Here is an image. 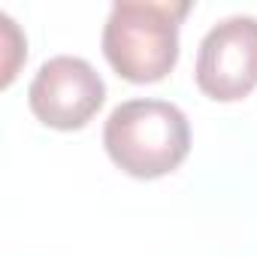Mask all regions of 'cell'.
<instances>
[{
  "label": "cell",
  "mask_w": 257,
  "mask_h": 257,
  "mask_svg": "<svg viewBox=\"0 0 257 257\" xmlns=\"http://www.w3.org/2000/svg\"><path fill=\"white\" fill-rule=\"evenodd\" d=\"M103 100L106 85L100 73L73 55L49 58L28 88L31 112L52 131H82L100 112Z\"/></svg>",
  "instance_id": "cell-3"
},
{
  "label": "cell",
  "mask_w": 257,
  "mask_h": 257,
  "mask_svg": "<svg viewBox=\"0 0 257 257\" xmlns=\"http://www.w3.org/2000/svg\"><path fill=\"white\" fill-rule=\"evenodd\" d=\"M191 13L179 4H143L121 0L103 25V55L109 67L134 85H152L173 73L179 61V25Z\"/></svg>",
  "instance_id": "cell-2"
},
{
  "label": "cell",
  "mask_w": 257,
  "mask_h": 257,
  "mask_svg": "<svg viewBox=\"0 0 257 257\" xmlns=\"http://www.w3.org/2000/svg\"><path fill=\"white\" fill-rule=\"evenodd\" d=\"M194 79L218 103L248 97L257 88V19L230 16L218 22L197 49Z\"/></svg>",
  "instance_id": "cell-4"
},
{
  "label": "cell",
  "mask_w": 257,
  "mask_h": 257,
  "mask_svg": "<svg viewBox=\"0 0 257 257\" xmlns=\"http://www.w3.org/2000/svg\"><path fill=\"white\" fill-rule=\"evenodd\" d=\"M109 161L134 179H161L182 167L191 152L188 115L167 100L118 103L103 124Z\"/></svg>",
  "instance_id": "cell-1"
},
{
  "label": "cell",
  "mask_w": 257,
  "mask_h": 257,
  "mask_svg": "<svg viewBox=\"0 0 257 257\" xmlns=\"http://www.w3.org/2000/svg\"><path fill=\"white\" fill-rule=\"evenodd\" d=\"M0 25H4V46H7V64H4V88H7L16 79L22 58H28V43L10 16H0Z\"/></svg>",
  "instance_id": "cell-5"
}]
</instances>
